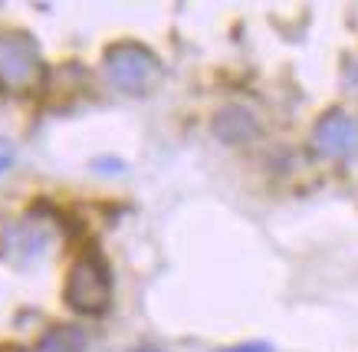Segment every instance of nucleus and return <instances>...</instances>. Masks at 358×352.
<instances>
[{"mask_svg": "<svg viewBox=\"0 0 358 352\" xmlns=\"http://www.w3.org/2000/svg\"><path fill=\"white\" fill-rule=\"evenodd\" d=\"M220 352H273V346L270 342H243V346H230Z\"/></svg>", "mask_w": 358, "mask_h": 352, "instance_id": "1a4fd4ad", "label": "nucleus"}, {"mask_svg": "<svg viewBox=\"0 0 358 352\" xmlns=\"http://www.w3.org/2000/svg\"><path fill=\"white\" fill-rule=\"evenodd\" d=\"M355 142H358V129L348 112L329 109L322 119L315 122L313 145L319 155H326V158H345V155L355 152Z\"/></svg>", "mask_w": 358, "mask_h": 352, "instance_id": "20e7f679", "label": "nucleus"}, {"mask_svg": "<svg viewBox=\"0 0 358 352\" xmlns=\"http://www.w3.org/2000/svg\"><path fill=\"white\" fill-rule=\"evenodd\" d=\"M214 135L224 145H243L260 135V122H257L253 109L240 106V102H230L214 115Z\"/></svg>", "mask_w": 358, "mask_h": 352, "instance_id": "39448f33", "label": "nucleus"}, {"mask_svg": "<svg viewBox=\"0 0 358 352\" xmlns=\"http://www.w3.org/2000/svg\"><path fill=\"white\" fill-rule=\"evenodd\" d=\"M43 76V56L30 34L10 30L0 34V89L27 92Z\"/></svg>", "mask_w": 358, "mask_h": 352, "instance_id": "7ed1b4c3", "label": "nucleus"}, {"mask_svg": "<svg viewBox=\"0 0 358 352\" xmlns=\"http://www.w3.org/2000/svg\"><path fill=\"white\" fill-rule=\"evenodd\" d=\"M10 165H13V145L7 142V139H0V175Z\"/></svg>", "mask_w": 358, "mask_h": 352, "instance_id": "6e6552de", "label": "nucleus"}, {"mask_svg": "<svg viewBox=\"0 0 358 352\" xmlns=\"http://www.w3.org/2000/svg\"><path fill=\"white\" fill-rule=\"evenodd\" d=\"M66 303L83 316H102L112 303V274L99 253H83L66 274Z\"/></svg>", "mask_w": 358, "mask_h": 352, "instance_id": "f03ea898", "label": "nucleus"}, {"mask_svg": "<svg viewBox=\"0 0 358 352\" xmlns=\"http://www.w3.org/2000/svg\"><path fill=\"white\" fill-rule=\"evenodd\" d=\"M102 66H106V76L112 86L119 92H129V96H145L162 79V59L145 43H135V40L112 43L102 56Z\"/></svg>", "mask_w": 358, "mask_h": 352, "instance_id": "f257e3e1", "label": "nucleus"}, {"mask_svg": "<svg viewBox=\"0 0 358 352\" xmlns=\"http://www.w3.org/2000/svg\"><path fill=\"white\" fill-rule=\"evenodd\" d=\"M13 244H17V251L23 257L43 253L46 244H50V224H43V220H20L13 227Z\"/></svg>", "mask_w": 358, "mask_h": 352, "instance_id": "423d86ee", "label": "nucleus"}, {"mask_svg": "<svg viewBox=\"0 0 358 352\" xmlns=\"http://www.w3.org/2000/svg\"><path fill=\"white\" fill-rule=\"evenodd\" d=\"M86 332L79 326H53L40 339V349L43 352H86Z\"/></svg>", "mask_w": 358, "mask_h": 352, "instance_id": "0eeeda50", "label": "nucleus"}]
</instances>
